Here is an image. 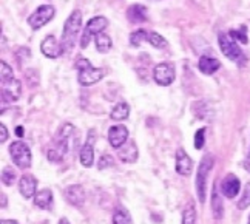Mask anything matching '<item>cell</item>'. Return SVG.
<instances>
[{"mask_svg":"<svg viewBox=\"0 0 250 224\" xmlns=\"http://www.w3.org/2000/svg\"><path fill=\"white\" fill-rule=\"evenodd\" d=\"M82 31V11L81 9H74V11L66 17V21L63 23V31L61 42L63 45V50L73 51V48L79 39V34Z\"/></svg>","mask_w":250,"mask_h":224,"instance_id":"1","label":"cell"},{"mask_svg":"<svg viewBox=\"0 0 250 224\" xmlns=\"http://www.w3.org/2000/svg\"><path fill=\"white\" fill-rule=\"evenodd\" d=\"M76 68H78V81L82 87H90L98 84L99 81L104 79L105 76V70L104 68H96L91 65V62L85 57H79L76 61Z\"/></svg>","mask_w":250,"mask_h":224,"instance_id":"2","label":"cell"},{"mask_svg":"<svg viewBox=\"0 0 250 224\" xmlns=\"http://www.w3.org/2000/svg\"><path fill=\"white\" fill-rule=\"evenodd\" d=\"M71 132H73L71 124H65L61 129L59 134H57V138H56V142L51 145L50 149H48V153H46L48 159H50L51 162H61L63 159L66 149H68L66 147V144H68V138H70Z\"/></svg>","mask_w":250,"mask_h":224,"instance_id":"3","label":"cell"},{"mask_svg":"<svg viewBox=\"0 0 250 224\" xmlns=\"http://www.w3.org/2000/svg\"><path fill=\"white\" fill-rule=\"evenodd\" d=\"M213 162H215L213 155H207V157H204L203 161H201L198 172H196V193H198V198H199L201 204L206 202L207 178H208V173H210L211 167H213Z\"/></svg>","mask_w":250,"mask_h":224,"instance_id":"4","label":"cell"},{"mask_svg":"<svg viewBox=\"0 0 250 224\" xmlns=\"http://www.w3.org/2000/svg\"><path fill=\"white\" fill-rule=\"evenodd\" d=\"M107 26H108V19L105 17V16H94V17H91L90 21L86 22L83 31H82L81 41H79L81 48L88 46L91 39L96 37L98 34H101V33H104V30Z\"/></svg>","mask_w":250,"mask_h":224,"instance_id":"5","label":"cell"},{"mask_svg":"<svg viewBox=\"0 0 250 224\" xmlns=\"http://www.w3.org/2000/svg\"><path fill=\"white\" fill-rule=\"evenodd\" d=\"M56 16V8L50 3H43L41 6H37L34 11L28 17V25L31 26V30L37 31L46 23H50Z\"/></svg>","mask_w":250,"mask_h":224,"instance_id":"6","label":"cell"},{"mask_svg":"<svg viewBox=\"0 0 250 224\" xmlns=\"http://www.w3.org/2000/svg\"><path fill=\"white\" fill-rule=\"evenodd\" d=\"M9 155H11V159L13 162L17 165L19 169H30L31 167V152L30 147L22 142V141H14L11 145H9Z\"/></svg>","mask_w":250,"mask_h":224,"instance_id":"7","label":"cell"},{"mask_svg":"<svg viewBox=\"0 0 250 224\" xmlns=\"http://www.w3.org/2000/svg\"><path fill=\"white\" fill-rule=\"evenodd\" d=\"M218 44H219V50L223 51V54L227 57V59L233 61V62H239L244 57L241 46L238 45L236 41H233V39L229 36V33H221L218 36Z\"/></svg>","mask_w":250,"mask_h":224,"instance_id":"8","label":"cell"},{"mask_svg":"<svg viewBox=\"0 0 250 224\" xmlns=\"http://www.w3.org/2000/svg\"><path fill=\"white\" fill-rule=\"evenodd\" d=\"M176 70L171 62H161L153 68V81L161 87H168L175 82Z\"/></svg>","mask_w":250,"mask_h":224,"instance_id":"9","label":"cell"},{"mask_svg":"<svg viewBox=\"0 0 250 224\" xmlns=\"http://www.w3.org/2000/svg\"><path fill=\"white\" fill-rule=\"evenodd\" d=\"M41 51L48 59H57L65 53L62 42L57 41V37L53 34H48L41 42Z\"/></svg>","mask_w":250,"mask_h":224,"instance_id":"10","label":"cell"},{"mask_svg":"<svg viewBox=\"0 0 250 224\" xmlns=\"http://www.w3.org/2000/svg\"><path fill=\"white\" fill-rule=\"evenodd\" d=\"M128 141V129L122 124L113 125L108 130V142L113 149H121L122 145Z\"/></svg>","mask_w":250,"mask_h":224,"instance_id":"11","label":"cell"},{"mask_svg":"<svg viewBox=\"0 0 250 224\" xmlns=\"http://www.w3.org/2000/svg\"><path fill=\"white\" fill-rule=\"evenodd\" d=\"M125 16H127V21L133 25H139L148 21V9L146 5L141 3H133L127 8L125 11Z\"/></svg>","mask_w":250,"mask_h":224,"instance_id":"12","label":"cell"},{"mask_svg":"<svg viewBox=\"0 0 250 224\" xmlns=\"http://www.w3.org/2000/svg\"><path fill=\"white\" fill-rule=\"evenodd\" d=\"M241 190V181L233 173L226 175V178L221 182V192H223L229 200L235 198L236 195Z\"/></svg>","mask_w":250,"mask_h":224,"instance_id":"13","label":"cell"},{"mask_svg":"<svg viewBox=\"0 0 250 224\" xmlns=\"http://www.w3.org/2000/svg\"><path fill=\"white\" fill-rule=\"evenodd\" d=\"M22 94V85L21 81L13 79L11 82L2 85V102H16Z\"/></svg>","mask_w":250,"mask_h":224,"instance_id":"14","label":"cell"},{"mask_svg":"<svg viewBox=\"0 0 250 224\" xmlns=\"http://www.w3.org/2000/svg\"><path fill=\"white\" fill-rule=\"evenodd\" d=\"M19 190H21V195L23 198L30 200V198H34L36 197V190H37V179L36 177L30 173H25L23 177L19 181Z\"/></svg>","mask_w":250,"mask_h":224,"instance_id":"15","label":"cell"},{"mask_svg":"<svg viewBox=\"0 0 250 224\" xmlns=\"http://www.w3.org/2000/svg\"><path fill=\"white\" fill-rule=\"evenodd\" d=\"M193 170V161L187 155L184 149H178L176 150V172L182 177H188Z\"/></svg>","mask_w":250,"mask_h":224,"instance_id":"16","label":"cell"},{"mask_svg":"<svg viewBox=\"0 0 250 224\" xmlns=\"http://www.w3.org/2000/svg\"><path fill=\"white\" fill-rule=\"evenodd\" d=\"M65 198L71 204V206L81 207L85 201V190L81 184H73V186L65 189Z\"/></svg>","mask_w":250,"mask_h":224,"instance_id":"17","label":"cell"},{"mask_svg":"<svg viewBox=\"0 0 250 224\" xmlns=\"http://www.w3.org/2000/svg\"><path fill=\"white\" fill-rule=\"evenodd\" d=\"M93 141H94V134L93 130L88 134V139L82 145L81 149V155H79V161L83 167H91L94 162V150H93Z\"/></svg>","mask_w":250,"mask_h":224,"instance_id":"18","label":"cell"},{"mask_svg":"<svg viewBox=\"0 0 250 224\" xmlns=\"http://www.w3.org/2000/svg\"><path fill=\"white\" fill-rule=\"evenodd\" d=\"M118 158L122 162H127V164L136 162V159H138V147H136V144H134L133 141L125 142L122 147L118 150Z\"/></svg>","mask_w":250,"mask_h":224,"instance_id":"19","label":"cell"},{"mask_svg":"<svg viewBox=\"0 0 250 224\" xmlns=\"http://www.w3.org/2000/svg\"><path fill=\"white\" fill-rule=\"evenodd\" d=\"M198 68H199V71L203 74L211 76L221 68V62L218 59H215V57H211V56H203L199 59V62H198Z\"/></svg>","mask_w":250,"mask_h":224,"instance_id":"20","label":"cell"},{"mask_svg":"<svg viewBox=\"0 0 250 224\" xmlns=\"http://www.w3.org/2000/svg\"><path fill=\"white\" fill-rule=\"evenodd\" d=\"M33 200H34V204L39 209L50 210L53 206V192L50 189H42L36 193V197Z\"/></svg>","mask_w":250,"mask_h":224,"instance_id":"21","label":"cell"},{"mask_svg":"<svg viewBox=\"0 0 250 224\" xmlns=\"http://www.w3.org/2000/svg\"><path fill=\"white\" fill-rule=\"evenodd\" d=\"M191 112L201 121H208L211 118V109L206 101H196L191 105Z\"/></svg>","mask_w":250,"mask_h":224,"instance_id":"22","label":"cell"},{"mask_svg":"<svg viewBox=\"0 0 250 224\" xmlns=\"http://www.w3.org/2000/svg\"><path fill=\"white\" fill-rule=\"evenodd\" d=\"M130 116V105L127 102H119L113 107L110 118L113 121H125Z\"/></svg>","mask_w":250,"mask_h":224,"instance_id":"23","label":"cell"},{"mask_svg":"<svg viewBox=\"0 0 250 224\" xmlns=\"http://www.w3.org/2000/svg\"><path fill=\"white\" fill-rule=\"evenodd\" d=\"M94 45H96V50H98L99 53L105 54V53H108L111 50V46H113V41H111V37L108 34H105V33H101L94 37Z\"/></svg>","mask_w":250,"mask_h":224,"instance_id":"24","label":"cell"},{"mask_svg":"<svg viewBox=\"0 0 250 224\" xmlns=\"http://www.w3.org/2000/svg\"><path fill=\"white\" fill-rule=\"evenodd\" d=\"M211 210H213L215 220H221V218H223V213H224L223 200H221V195L216 190V186L213 187V193H211Z\"/></svg>","mask_w":250,"mask_h":224,"instance_id":"25","label":"cell"},{"mask_svg":"<svg viewBox=\"0 0 250 224\" xmlns=\"http://www.w3.org/2000/svg\"><path fill=\"white\" fill-rule=\"evenodd\" d=\"M147 42H148L153 48H156V50H166V48H168L167 39H166L164 36H161L159 33H156V31H148Z\"/></svg>","mask_w":250,"mask_h":224,"instance_id":"26","label":"cell"},{"mask_svg":"<svg viewBox=\"0 0 250 224\" xmlns=\"http://www.w3.org/2000/svg\"><path fill=\"white\" fill-rule=\"evenodd\" d=\"M229 36L233 39V41L246 45L249 42V36H247V26L246 25H239L238 28H233V30L229 31Z\"/></svg>","mask_w":250,"mask_h":224,"instance_id":"27","label":"cell"},{"mask_svg":"<svg viewBox=\"0 0 250 224\" xmlns=\"http://www.w3.org/2000/svg\"><path fill=\"white\" fill-rule=\"evenodd\" d=\"M196 221V209L193 202H188L182 210V220L181 224H195Z\"/></svg>","mask_w":250,"mask_h":224,"instance_id":"28","label":"cell"},{"mask_svg":"<svg viewBox=\"0 0 250 224\" xmlns=\"http://www.w3.org/2000/svg\"><path fill=\"white\" fill-rule=\"evenodd\" d=\"M113 224H131V217L125 207H118L113 213Z\"/></svg>","mask_w":250,"mask_h":224,"instance_id":"29","label":"cell"},{"mask_svg":"<svg viewBox=\"0 0 250 224\" xmlns=\"http://www.w3.org/2000/svg\"><path fill=\"white\" fill-rule=\"evenodd\" d=\"M147 37H148V31L144 30V28H139V30L130 34V45L138 48L142 42H147Z\"/></svg>","mask_w":250,"mask_h":224,"instance_id":"30","label":"cell"},{"mask_svg":"<svg viewBox=\"0 0 250 224\" xmlns=\"http://www.w3.org/2000/svg\"><path fill=\"white\" fill-rule=\"evenodd\" d=\"M13 79H16L14 77V73H13V68L9 67L5 61L0 62V82L3 84H8V82H11Z\"/></svg>","mask_w":250,"mask_h":224,"instance_id":"31","label":"cell"},{"mask_svg":"<svg viewBox=\"0 0 250 224\" xmlns=\"http://www.w3.org/2000/svg\"><path fill=\"white\" fill-rule=\"evenodd\" d=\"M250 206V182L246 184V187H244V192H243V197L241 200L238 201V209H247Z\"/></svg>","mask_w":250,"mask_h":224,"instance_id":"32","label":"cell"},{"mask_svg":"<svg viewBox=\"0 0 250 224\" xmlns=\"http://www.w3.org/2000/svg\"><path fill=\"white\" fill-rule=\"evenodd\" d=\"M16 179V173L11 167H6L2 170V182L5 184V186H11V184L14 182Z\"/></svg>","mask_w":250,"mask_h":224,"instance_id":"33","label":"cell"},{"mask_svg":"<svg viewBox=\"0 0 250 224\" xmlns=\"http://www.w3.org/2000/svg\"><path fill=\"white\" fill-rule=\"evenodd\" d=\"M113 157L111 155H108V153H104L102 157L99 158V162H98V169L99 170H105L107 167H111L113 165Z\"/></svg>","mask_w":250,"mask_h":224,"instance_id":"34","label":"cell"},{"mask_svg":"<svg viewBox=\"0 0 250 224\" xmlns=\"http://www.w3.org/2000/svg\"><path fill=\"white\" fill-rule=\"evenodd\" d=\"M204 144H206V129L203 127L195 133V147L201 150L204 147Z\"/></svg>","mask_w":250,"mask_h":224,"instance_id":"35","label":"cell"},{"mask_svg":"<svg viewBox=\"0 0 250 224\" xmlns=\"http://www.w3.org/2000/svg\"><path fill=\"white\" fill-rule=\"evenodd\" d=\"M0 133H2V134H0V142H6V139H8V129H6V125L5 124H0Z\"/></svg>","mask_w":250,"mask_h":224,"instance_id":"36","label":"cell"},{"mask_svg":"<svg viewBox=\"0 0 250 224\" xmlns=\"http://www.w3.org/2000/svg\"><path fill=\"white\" fill-rule=\"evenodd\" d=\"M0 224H19L16 220H6V218H2L0 220Z\"/></svg>","mask_w":250,"mask_h":224,"instance_id":"37","label":"cell"},{"mask_svg":"<svg viewBox=\"0 0 250 224\" xmlns=\"http://www.w3.org/2000/svg\"><path fill=\"white\" fill-rule=\"evenodd\" d=\"M23 132H25L23 127H17V129H16V134L19 136V138H23V134H25Z\"/></svg>","mask_w":250,"mask_h":224,"instance_id":"38","label":"cell"},{"mask_svg":"<svg viewBox=\"0 0 250 224\" xmlns=\"http://www.w3.org/2000/svg\"><path fill=\"white\" fill-rule=\"evenodd\" d=\"M2 195V209H5L6 207V197H5V193H0Z\"/></svg>","mask_w":250,"mask_h":224,"instance_id":"39","label":"cell"},{"mask_svg":"<svg viewBox=\"0 0 250 224\" xmlns=\"http://www.w3.org/2000/svg\"><path fill=\"white\" fill-rule=\"evenodd\" d=\"M59 224H71L68 220H66V218H61V221H59Z\"/></svg>","mask_w":250,"mask_h":224,"instance_id":"40","label":"cell"},{"mask_svg":"<svg viewBox=\"0 0 250 224\" xmlns=\"http://www.w3.org/2000/svg\"><path fill=\"white\" fill-rule=\"evenodd\" d=\"M247 167H250V150H249V158H247V162H246Z\"/></svg>","mask_w":250,"mask_h":224,"instance_id":"41","label":"cell"},{"mask_svg":"<svg viewBox=\"0 0 250 224\" xmlns=\"http://www.w3.org/2000/svg\"><path fill=\"white\" fill-rule=\"evenodd\" d=\"M153 2H161V0H153Z\"/></svg>","mask_w":250,"mask_h":224,"instance_id":"42","label":"cell"},{"mask_svg":"<svg viewBox=\"0 0 250 224\" xmlns=\"http://www.w3.org/2000/svg\"><path fill=\"white\" fill-rule=\"evenodd\" d=\"M247 224H250V218H249V223H247Z\"/></svg>","mask_w":250,"mask_h":224,"instance_id":"43","label":"cell"}]
</instances>
